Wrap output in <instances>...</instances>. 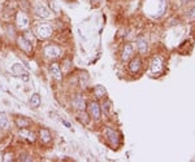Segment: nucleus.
<instances>
[{
  "label": "nucleus",
  "instance_id": "obj_1",
  "mask_svg": "<svg viewBox=\"0 0 195 162\" xmlns=\"http://www.w3.org/2000/svg\"><path fill=\"white\" fill-rule=\"evenodd\" d=\"M52 34V26L50 24H40L36 28V35L40 39H46Z\"/></svg>",
  "mask_w": 195,
  "mask_h": 162
},
{
  "label": "nucleus",
  "instance_id": "obj_2",
  "mask_svg": "<svg viewBox=\"0 0 195 162\" xmlns=\"http://www.w3.org/2000/svg\"><path fill=\"white\" fill-rule=\"evenodd\" d=\"M34 12H35L36 16H39V17H42V18H50L51 17V10L42 3H35L34 4Z\"/></svg>",
  "mask_w": 195,
  "mask_h": 162
},
{
  "label": "nucleus",
  "instance_id": "obj_3",
  "mask_svg": "<svg viewBox=\"0 0 195 162\" xmlns=\"http://www.w3.org/2000/svg\"><path fill=\"white\" fill-rule=\"evenodd\" d=\"M16 22H17V26H18L21 30H25V29L29 28L30 20H29L28 16H26V13L20 12V13L17 14V18H16Z\"/></svg>",
  "mask_w": 195,
  "mask_h": 162
},
{
  "label": "nucleus",
  "instance_id": "obj_4",
  "mask_svg": "<svg viewBox=\"0 0 195 162\" xmlns=\"http://www.w3.org/2000/svg\"><path fill=\"white\" fill-rule=\"evenodd\" d=\"M12 70H13V73L17 75V77H22V79L25 80V82H28L29 80V74L28 72L24 69L22 65H20V64H14L13 66H12Z\"/></svg>",
  "mask_w": 195,
  "mask_h": 162
},
{
  "label": "nucleus",
  "instance_id": "obj_5",
  "mask_svg": "<svg viewBox=\"0 0 195 162\" xmlns=\"http://www.w3.org/2000/svg\"><path fill=\"white\" fill-rule=\"evenodd\" d=\"M60 48L56 47V46H47L44 48V55L48 57V58H57L60 56Z\"/></svg>",
  "mask_w": 195,
  "mask_h": 162
},
{
  "label": "nucleus",
  "instance_id": "obj_6",
  "mask_svg": "<svg viewBox=\"0 0 195 162\" xmlns=\"http://www.w3.org/2000/svg\"><path fill=\"white\" fill-rule=\"evenodd\" d=\"M89 112H90V116L94 117L95 120H99L100 118V108L98 105V102L95 101H91L89 104Z\"/></svg>",
  "mask_w": 195,
  "mask_h": 162
},
{
  "label": "nucleus",
  "instance_id": "obj_7",
  "mask_svg": "<svg viewBox=\"0 0 195 162\" xmlns=\"http://www.w3.org/2000/svg\"><path fill=\"white\" fill-rule=\"evenodd\" d=\"M105 134H107V138H108V140L111 142L112 145H117V144H118V142H120V136H118V134L115 131V130L107 128V130H105Z\"/></svg>",
  "mask_w": 195,
  "mask_h": 162
},
{
  "label": "nucleus",
  "instance_id": "obj_8",
  "mask_svg": "<svg viewBox=\"0 0 195 162\" xmlns=\"http://www.w3.org/2000/svg\"><path fill=\"white\" fill-rule=\"evenodd\" d=\"M17 43H18V47L21 48V50H24L25 52H30L31 51V42H29L25 36L18 38Z\"/></svg>",
  "mask_w": 195,
  "mask_h": 162
},
{
  "label": "nucleus",
  "instance_id": "obj_9",
  "mask_svg": "<svg viewBox=\"0 0 195 162\" xmlns=\"http://www.w3.org/2000/svg\"><path fill=\"white\" fill-rule=\"evenodd\" d=\"M73 106L75 108V109H78V110H85V108H86V102L83 100V97L82 96H79L77 95L73 99Z\"/></svg>",
  "mask_w": 195,
  "mask_h": 162
},
{
  "label": "nucleus",
  "instance_id": "obj_10",
  "mask_svg": "<svg viewBox=\"0 0 195 162\" xmlns=\"http://www.w3.org/2000/svg\"><path fill=\"white\" fill-rule=\"evenodd\" d=\"M50 73L51 75L55 79L60 80L61 79V70H60V66H59V64H52L50 66Z\"/></svg>",
  "mask_w": 195,
  "mask_h": 162
},
{
  "label": "nucleus",
  "instance_id": "obj_11",
  "mask_svg": "<svg viewBox=\"0 0 195 162\" xmlns=\"http://www.w3.org/2000/svg\"><path fill=\"white\" fill-rule=\"evenodd\" d=\"M140 65H142V62H140V58H133L132 61H130L129 64V69H130V72L132 73H137L139 72V69H140Z\"/></svg>",
  "mask_w": 195,
  "mask_h": 162
},
{
  "label": "nucleus",
  "instance_id": "obj_12",
  "mask_svg": "<svg viewBox=\"0 0 195 162\" xmlns=\"http://www.w3.org/2000/svg\"><path fill=\"white\" fill-rule=\"evenodd\" d=\"M134 53V48L132 44H126L125 48H124V51H122V60L124 61H126L129 60L130 57H132V55Z\"/></svg>",
  "mask_w": 195,
  "mask_h": 162
},
{
  "label": "nucleus",
  "instance_id": "obj_13",
  "mask_svg": "<svg viewBox=\"0 0 195 162\" xmlns=\"http://www.w3.org/2000/svg\"><path fill=\"white\" fill-rule=\"evenodd\" d=\"M16 125H17V127H20V128H26V127H29L31 125V121L28 120V118L18 117V118H16Z\"/></svg>",
  "mask_w": 195,
  "mask_h": 162
},
{
  "label": "nucleus",
  "instance_id": "obj_14",
  "mask_svg": "<svg viewBox=\"0 0 195 162\" xmlns=\"http://www.w3.org/2000/svg\"><path fill=\"white\" fill-rule=\"evenodd\" d=\"M20 136H22L24 139H26V140H29V142H34L35 140V135H34V132H31V131H29V130H26V128H22L20 131Z\"/></svg>",
  "mask_w": 195,
  "mask_h": 162
},
{
  "label": "nucleus",
  "instance_id": "obj_15",
  "mask_svg": "<svg viewBox=\"0 0 195 162\" xmlns=\"http://www.w3.org/2000/svg\"><path fill=\"white\" fill-rule=\"evenodd\" d=\"M161 69H162V62L161 60L158 57V58H154V61H152V66H151V70H152V73H156V74H159L161 72Z\"/></svg>",
  "mask_w": 195,
  "mask_h": 162
},
{
  "label": "nucleus",
  "instance_id": "obj_16",
  "mask_svg": "<svg viewBox=\"0 0 195 162\" xmlns=\"http://www.w3.org/2000/svg\"><path fill=\"white\" fill-rule=\"evenodd\" d=\"M39 138L43 143H48L51 140V132L47 128H42L39 131Z\"/></svg>",
  "mask_w": 195,
  "mask_h": 162
},
{
  "label": "nucleus",
  "instance_id": "obj_17",
  "mask_svg": "<svg viewBox=\"0 0 195 162\" xmlns=\"http://www.w3.org/2000/svg\"><path fill=\"white\" fill-rule=\"evenodd\" d=\"M137 44H138V50L140 53H144L146 51H147V40L144 39V38H138V40H137Z\"/></svg>",
  "mask_w": 195,
  "mask_h": 162
},
{
  "label": "nucleus",
  "instance_id": "obj_18",
  "mask_svg": "<svg viewBox=\"0 0 195 162\" xmlns=\"http://www.w3.org/2000/svg\"><path fill=\"white\" fill-rule=\"evenodd\" d=\"M30 104L32 108H38L40 105V95L39 94H34L30 97Z\"/></svg>",
  "mask_w": 195,
  "mask_h": 162
},
{
  "label": "nucleus",
  "instance_id": "obj_19",
  "mask_svg": "<svg viewBox=\"0 0 195 162\" xmlns=\"http://www.w3.org/2000/svg\"><path fill=\"white\" fill-rule=\"evenodd\" d=\"M94 92H95V96L98 97V99H101V97L105 95V88L101 87V86H96V87L94 88Z\"/></svg>",
  "mask_w": 195,
  "mask_h": 162
},
{
  "label": "nucleus",
  "instance_id": "obj_20",
  "mask_svg": "<svg viewBox=\"0 0 195 162\" xmlns=\"http://www.w3.org/2000/svg\"><path fill=\"white\" fill-rule=\"evenodd\" d=\"M8 126V117L5 113H0V127L5 128Z\"/></svg>",
  "mask_w": 195,
  "mask_h": 162
},
{
  "label": "nucleus",
  "instance_id": "obj_21",
  "mask_svg": "<svg viewBox=\"0 0 195 162\" xmlns=\"http://www.w3.org/2000/svg\"><path fill=\"white\" fill-rule=\"evenodd\" d=\"M79 83H81V87H82V88H86V87H87V83H89V77H87V74H81V77H79Z\"/></svg>",
  "mask_w": 195,
  "mask_h": 162
},
{
  "label": "nucleus",
  "instance_id": "obj_22",
  "mask_svg": "<svg viewBox=\"0 0 195 162\" xmlns=\"http://www.w3.org/2000/svg\"><path fill=\"white\" fill-rule=\"evenodd\" d=\"M78 120H79L81 122H83L85 125H87V123H89V118H87V114H85V113H83V114H79Z\"/></svg>",
  "mask_w": 195,
  "mask_h": 162
},
{
  "label": "nucleus",
  "instance_id": "obj_23",
  "mask_svg": "<svg viewBox=\"0 0 195 162\" xmlns=\"http://www.w3.org/2000/svg\"><path fill=\"white\" fill-rule=\"evenodd\" d=\"M20 160L21 161H31V157H30V156H28V154H22L20 157Z\"/></svg>",
  "mask_w": 195,
  "mask_h": 162
},
{
  "label": "nucleus",
  "instance_id": "obj_24",
  "mask_svg": "<svg viewBox=\"0 0 195 162\" xmlns=\"http://www.w3.org/2000/svg\"><path fill=\"white\" fill-rule=\"evenodd\" d=\"M61 122H63V123H64V125H65V126H67V127H68V128H70V123H69V122H68V121H65V120H63V121H61Z\"/></svg>",
  "mask_w": 195,
  "mask_h": 162
}]
</instances>
